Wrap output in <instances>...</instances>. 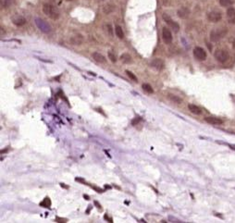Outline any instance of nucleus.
Listing matches in <instances>:
<instances>
[{
  "mask_svg": "<svg viewBox=\"0 0 235 223\" xmlns=\"http://www.w3.org/2000/svg\"><path fill=\"white\" fill-rule=\"evenodd\" d=\"M126 72V74L129 76V78L131 79V80H132V81H138V80H137V77L136 76L133 74L131 71H125Z\"/></svg>",
  "mask_w": 235,
  "mask_h": 223,
  "instance_id": "26",
  "label": "nucleus"
},
{
  "mask_svg": "<svg viewBox=\"0 0 235 223\" xmlns=\"http://www.w3.org/2000/svg\"><path fill=\"white\" fill-rule=\"evenodd\" d=\"M194 58L197 59V60L204 61L206 59V52L202 47L196 46L194 49Z\"/></svg>",
  "mask_w": 235,
  "mask_h": 223,
  "instance_id": "6",
  "label": "nucleus"
},
{
  "mask_svg": "<svg viewBox=\"0 0 235 223\" xmlns=\"http://www.w3.org/2000/svg\"><path fill=\"white\" fill-rule=\"evenodd\" d=\"M205 120L209 123V124H212V125H221L223 124V120L219 118H216V117H206L205 118Z\"/></svg>",
  "mask_w": 235,
  "mask_h": 223,
  "instance_id": "11",
  "label": "nucleus"
},
{
  "mask_svg": "<svg viewBox=\"0 0 235 223\" xmlns=\"http://www.w3.org/2000/svg\"><path fill=\"white\" fill-rule=\"evenodd\" d=\"M219 4L222 7H230L233 4V1L232 0H219Z\"/></svg>",
  "mask_w": 235,
  "mask_h": 223,
  "instance_id": "23",
  "label": "nucleus"
},
{
  "mask_svg": "<svg viewBox=\"0 0 235 223\" xmlns=\"http://www.w3.org/2000/svg\"><path fill=\"white\" fill-rule=\"evenodd\" d=\"M105 30H106L107 34H109L110 36L113 35V30H112V27H111L110 24H106L105 25Z\"/></svg>",
  "mask_w": 235,
  "mask_h": 223,
  "instance_id": "25",
  "label": "nucleus"
},
{
  "mask_svg": "<svg viewBox=\"0 0 235 223\" xmlns=\"http://www.w3.org/2000/svg\"><path fill=\"white\" fill-rule=\"evenodd\" d=\"M92 56H93V59L98 63H105L106 62V58L102 54H100L98 52H94V53H93Z\"/></svg>",
  "mask_w": 235,
  "mask_h": 223,
  "instance_id": "15",
  "label": "nucleus"
},
{
  "mask_svg": "<svg viewBox=\"0 0 235 223\" xmlns=\"http://www.w3.org/2000/svg\"><path fill=\"white\" fill-rule=\"evenodd\" d=\"M120 60H121L123 63H125V64H129V63H131L132 61L131 56L129 54H127V53L120 56Z\"/></svg>",
  "mask_w": 235,
  "mask_h": 223,
  "instance_id": "18",
  "label": "nucleus"
},
{
  "mask_svg": "<svg viewBox=\"0 0 235 223\" xmlns=\"http://www.w3.org/2000/svg\"><path fill=\"white\" fill-rule=\"evenodd\" d=\"M168 97L170 101H172L173 103H176V104H181L182 103V99L181 97H179L178 95H175V94H168Z\"/></svg>",
  "mask_w": 235,
  "mask_h": 223,
  "instance_id": "17",
  "label": "nucleus"
},
{
  "mask_svg": "<svg viewBox=\"0 0 235 223\" xmlns=\"http://www.w3.org/2000/svg\"><path fill=\"white\" fill-rule=\"evenodd\" d=\"M11 21L13 22L16 26H22L25 23H26V20H25V18L21 16V15H14L11 17Z\"/></svg>",
  "mask_w": 235,
  "mask_h": 223,
  "instance_id": "10",
  "label": "nucleus"
},
{
  "mask_svg": "<svg viewBox=\"0 0 235 223\" xmlns=\"http://www.w3.org/2000/svg\"><path fill=\"white\" fill-rule=\"evenodd\" d=\"M43 11L46 16H48L52 20H58L59 18V12L54 6L50 4H44L43 6Z\"/></svg>",
  "mask_w": 235,
  "mask_h": 223,
  "instance_id": "1",
  "label": "nucleus"
},
{
  "mask_svg": "<svg viewBox=\"0 0 235 223\" xmlns=\"http://www.w3.org/2000/svg\"><path fill=\"white\" fill-rule=\"evenodd\" d=\"M60 186H61V187H63V188H66V189H68V188H69V186H66V185H64V183H60Z\"/></svg>",
  "mask_w": 235,
  "mask_h": 223,
  "instance_id": "32",
  "label": "nucleus"
},
{
  "mask_svg": "<svg viewBox=\"0 0 235 223\" xmlns=\"http://www.w3.org/2000/svg\"><path fill=\"white\" fill-rule=\"evenodd\" d=\"M15 0H1V7L3 9L9 8L10 6L14 3Z\"/></svg>",
  "mask_w": 235,
  "mask_h": 223,
  "instance_id": "20",
  "label": "nucleus"
},
{
  "mask_svg": "<svg viewBox=\"0 0 235 223\" xmlns=\"http://www.w3.org/2000/svg\"><path fill=\"white\" fill-rule=\"evenodd\" d=\"M40 206L44 207H50V206H51V201H50L48 197H46V198L44 199V201L40 203Z\"/></svg>",
  "mask_w": 235,
  "mask_h": 223,
  "instance_id": "21",
  "label": "nucleus"
},
{
  "mask_svg": "<svg viewBox=\"0 0 235 223\" xmlns=\"http://www.w3.org/2000/svg\"><path fill=\"white\" fill-rule=\"evenodd\" d=\"M188 108H189V110L191 111L192 113L195 114V115H200V114L202 113V110H201V108L199 106H197L196 105H194V104H189L188 105Z\"/></svg>",
  "mask_w": 235,
  "mask_h": 223,
  "instance_id": "16",
  "label": "nucleus"
},
{
  "mask_svg": "<svg viewBox=\"0 0 235 223\" xmlns=\"http://www.w3.org/2000/svg\"><path fill=\"white\" fill-rule=\"evenodd\" d=\"M62 1H63V0H62ZM64 1H71V0H64Z\"/></svg>",
  "mask_w": 235,
  "mask_h": 223,
  "instance_id": "35",
  "label": "nucleus"
},
{
  "mask_svg": "<svg viewBox=\"0 0 235 223\" xmlns=\"http://www.w3.org/2000/svg\"><path fill=\"white\" fill-rule=\"evenodd\" d=\"M115 33H116V35L119 38V39H123L124 38V34H123V30L122 28L117 25L115 27Z\"/></svg>",
  "mask_w": 235,
  "mask_h": 223,
  "instance_id": "19",
  "label": "nucleus"
},
{
  "mask_svg": "<svg viewBox=\"0 0 235 223\" xmlns=\"http://www.w3.org/2000/svg\"><path fill=\"white\" fill-rule=\"evenodd\" d=\"M177 14L181 19H187L190 15V10L187 8H181L178 10Z\"/></svg>",
  "mask_w": 235,
  "mask_h": 223,
  "instance_id": "14",
  "label": "nucleus"
},
{
  "mask_svg": "<svg viewBox=\"0 0 235 223\" xmlns=\"http://www.w3.org/2000/svg\"><path fill=\"white\" fill-rule=\"evenodd\" d=\"M140 120H141V118H140V117H137L135 119H133V120H132V124H133V125H136V124L140 122Z\"/></svg>",
  "mask_w": 235,
  "mask_h": 223,
  "instance_id": "28",
  "label": "nucleus"
},
{
  "mask_svg": "<svg viewBox=\"0 0 235 223\" xmlns=\"http://www.w3.org/2000/svg\"><path fill=\"white\" fill-rule=\"evenodd\" d=\"M170 219L172 220V222H182V221H181V220H179V219H172V218H170Z\"/></svg>",
  "mask_w": 235,
  "mask_h": 223,
  "instance_id": "31",
  "label": "nucleus"
},
{
  "mask_svg": "<svg viewBox=\"0 0 235 223\" xmlns=\"http://www.w3.org/2000/svg\"><path fill=\"white\" fill-rule=\"evenodd\" d=\"M93 188H94V190H96V191H97V193H102V192H103V190H102V189H100V188H98V187L94 186Z\"/></svg>",
  "mask_w": 235,
  "mask_h": 223,
  "instance_id": "30",
  "label": "nucleus"
},
{
  "mask_svg": "<svg viewBox=\"0 0 235 223\" xmlns=\"http://www.w3.org/2000/svg\"><path fill=\"white\" fill-rule=\"evenodd\" d=\"M162 38L165 44H169L172 42V34H171V31H169V29H168L167 27H164L162 29Z\"/></svg>",
  "mask_w": 235,
  "mask_h": 223,
  "instance_id": "7",
  "label": "nucleus"
},
{
  "mask_svg": "<svg viewBox=\"0 0 235 223\" xmlns=\"http://www.w3.org/2000/svg\"><path fill=\"white\" fill-rule=\"evenodd\" d=\"M56 222H67V219H61V218H56Z\"/></svg>",
  "mask_w": 235,
  "mask_h": 223,
  "instance_id": "29",
  "label": "nucleus"
},
{
  "mask_svg": "<svg viewBox=\"0 0 235 223\" xmlns=\"http://www.w3.org/2000/svg\"><path fill=\"white\" fill-rule=\"evenodd\" d=\"M221 18H222V15H221L220 12L216 11V10L209 12V13L207 14L208 21H210L211 22H218L221 20Z\"/></svg>",
  "mask_w": 235,
  "mask_h": 223,
  "instance_id": "8",
  "label": "nucleus"
},
{
  "mask_svg": "<svg viewBox=\"0 0 235 223\" xmlns=\"http://www.w3.org/2000/svg\"><path fill=\"white\" fill-rule=\"evenodd\" d=\"M142 87H143L144 90L145 92H146V93H148V94H153V93H154L153 88H152V86H151L150 84H144Z\"/></svg>",
  "mask_w": 235,
  "mask_h": 223,
  "instance_id": "22",
  "label": "nucleus"
},
{
  "mask_svg": "<svg viewBox=\"0 0 235 223\" xmlns=\"http://www.w3.org/2000/svg\"><path fill=\"white\" fill-rule=\"evenodd\" d=\"M84 198H85L86 200H89V196H88V195H85V194H84Z\"/></svg>",
  "mask_w": 235,
  "mask_h": 223,
  "instance_id": "33",
  "label": "nucleus"
},
{
  "mask_svg": "<svg viewBox=\"0 0 235 223\" xmlns=\"http://www.w3.org/2000/svg\"><path fill=\"white\" fill-rule=\"evenodd\" d=\"M114 10V6L110 5V4H107L104 7V12L106 14H109L110 12H112Z\"/></svg>",
  "mask_w": 235,
  "mask_h": 223,
  "instance_id": "24",
  "label": "nucleus"
},
{
  "mask_svg": "<svg viewBox=\"0 0 235 223\" xmlns=\"http://www.w3.org/2000/svg\"><path fill=\"white\" fill-rule=\"evenodd\" d=\"M150 65L152 68L156 69V71H162V69L165 68V63L162 59H155L151 61Z\"/></svg>",
  "mask_w": 235,
  "mask_h": 223,
  "instance_id": "9",
  "label": "nucleus"
},
{
  "mask_svg": "<svg viewBox=\"0 0 235 223\" xmlns=\"http://www.w3.org/2000/svg\"><path fill=\"white\" fill-rule=\"evenodd\" d=\"M96 206H97V207H98V208H101V206L99 205V204H98L97 202H96Z\"/></svg>",
  "mask_w": 235,
  "mask_h": 223,
  "instance_id": "34",
  "label": "nucleus"
},
{
  "mask_svg": "<svg viewBox=\"0 0 235 223\" xmlns=\"http://www.w3.org/2000/svg\"><path fill=\"white\" fill-rule=\"evenodd\" d=\"M71 43L74 46H80V44H82L84 42V37H82L81 34H77V35H74L71 38Z\"/></svg>",
  "mask_w": 235,
  "mask_h": 223,
  "instance_id": "12",
  "label": "nucleus"
},
{
  "mask_svg": "<svg viewBox=\"0 0 235 223\" xmlns=\"http://www.w3.org/2000/svg\"><path fill=\"white\" fill-rule=\"evenodd\" d=\"M162 17H163V20L169 24V26L171 29H172V30L175 31V33H178V31H180V26H179V24H178L177 22H175L174 21L171 20V18L169 17V15H168V14H166V13H164Z\"/></svg>",
  "mask_w": 235,
  "mask_h": 223,
  "instance_id": "5",
  "label": "nucleus"
},
{
  "mask_svg": "<svg viewBox=\"0 0 235 223\" xmlns=\"http://www.w3.org/2000/svg\"><path fill=\"white\" fill-rule=\"evenodd\" d=\"M227 34L226 29H216L210 33V40L212 42H218Z\"/></svg>",
  "mask_w": 235,
  "mask_h": 223,
  "instance_id": "2",
  "label": "nucleus"
},
{
  "mask_svg": "<svg viewBox=\"0 0 235 223\" xmlns=\"http://www.w3.org/2000/svg\"><path fill=\"white\" fill-rule=\"evenodd\" d=\"M227 16H228V20L230 23H234L235 22V9L231 7H230L227 10Z\"/></svg>",
  "mask_w": 235,
  "mask_h": 223,
  "instance_id": "13",
  "label": "nucleus"
},
{
  "mask_svg": "<svg viewBox=\"0 0 235 223\" xmlns=\"http://www.w3.org/2000/svg\"><path fill=\"white\" fill-rule=\"evenodd\" d=\"M35 24L42 31H44V33L47 34V33H50V31H51V27H50V25L46 21L42 20V19L36 18L35 19Z\"/></svg>",
  "mask_w": 235,
  "mask_h": 223,
  "instance_id": "4",
  "label": "nucleus"
},
{
  "mask_svg": "<svg viewBox=\"0 0 235 223\" xmlns=\"http://www.w3.org/2000/svg\"><path fill=\"white\" fill-rule=\"evenodd\" d=\"M107 55H109V59L113 62V63H115L117 61V58H116V56L114 55L112 52H109L107 53Z\"/></svg>",
  "mask_w": 235,
  "mask_h": 223,
  "instance_id": "27",
  "label": "nucleus"
},
{
  "mask_svg": "<svg viewBox=\"0 0 235 223\" xmlns=\"http://www.w3.org/2000/svg\"><path fill=\"white\" fill-rule=\"evenodd\" d=\"M214 56H215V59L220 63H225L229 59V58H230L229 53L226 50H223V49H218L215 52Z\"/></svg>",
  "mask_w": 235,
  "mask_h": 223,
  "instance_id": "3",
  "label": "nucleus"
}]
</instances>
